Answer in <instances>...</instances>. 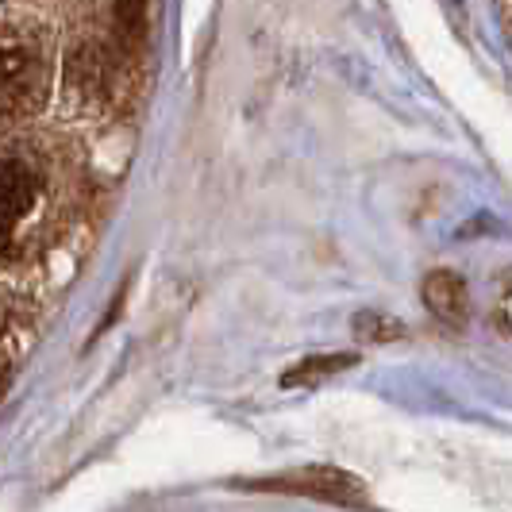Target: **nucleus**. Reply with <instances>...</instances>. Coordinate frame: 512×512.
<instances>
[{
  "label": "nucleus",
  "instance_id": "nucleus-5",
  "mask_svg": "<svg viewBox=\"0 0 512 512\" xmlns=\"http://www.w3.org/2000/svg\"><path fill=\"white\" fill-rule=\"evenodd\" d=\"M355 355H312V359L297 362L293 370H285L282 385L285 389H297V385H316L324 382V378H332L339 370H351L355 366Z\"/></svg>",
  "mask_w": 512,
  "mask_h": 512
},
{
  "label": "nucleus",
  "instance_id": "nucleus-3",
  "mask_svg": "<svg viewBox=\"0 0 512 512\" xmlns=\"http://www.w3.org/2000/svg\"><path fill=\"white\" fill-rule=\"evenodd\" d=\"M258 489H289V493H316L328 501H347L359 505L362 493L351 482V474H335V470H308V474H282L270 482H258Z\"/></svg>",
  "mask_w": 512,
  "mask_h": 512
},
{
  "label": "nucleus",
  "instance_id": "nucleus-1",
  "mask_svg": "<svg viewBox=\"0 0 512 512\" xmlns=\"http://www.w3.org/2000/svg\"><path fill=\"white\" fill-rule=\"evenodd\" d=\"M51 93V70L43 54L24 39H0V116L39 112Z\"/></svg>",
  "mask_w": 512,
  "mask_h": 512
},
{
  "label": "nucleus",
  "instance_id": "nucleus-4",
  "mask_svg": "<svg viewBox=\"0 0 512 512\" xmlns=\"http://www.w3.org/2000/svg\"><path fill=\"white\" fill-rule=\"evenodd\" d=\"M424 301L432 305L436 316H443L447 324H462L466 320V282L451 270H436L424 282Z\"/></svg>",
  "mask_w": 512,
  "mask_h": 512
},
{
  "label": "nucleus",
  "instance_id": "nucleus-7",
  "mask_svg": "<svg viewBox=\"0 0 512 512\" xmlns=\"http://www.w3.org/2000/svg\"><path fill=\"white\" fill-rule=\"evenodd\" d=\"M8 378H12V374H8V362L0 359V393H4V389H8Z\"/></svg>",
  "mask_w": 512,
  "mask_h": 512
},
{
  "label": "nucleus",
  "instance_id": "nucleus-8",
  "mask_svg": "<svg viewBox=\"0 0 512 512\" xmlns=\"http://www.w3.org/2000/svg\"><path fill=\"white\" fill-rule=\"evenodd\" d=\"M0 324H4V308H0Z\"/></svg>",
  "mask_w": 512,
  "mask_h": 512
},
{
  "label": "nucleus",
  "instance_id": "nucleus-6",
  "mask_svg": "<svg viewBox=\"0 0 512 512\" xmlns=\"http://www.w3.org/2000/svg\"><path fill=\"white\" fill-rule=\"evenodd\" d=\"M355 332H359L362 339H397L401 328H397L393 320H382V316H359V328H355Z\"/></svg>",
  "mask_w": 512,
  "mask_h": 512
},
{
  "label": "nucleus",
  "instance_id": "nucleus-2",
  "mask_svg": "<svg viewBox=\"0 0 512 512\" xmlns=\"http://www.w3.org/2000/svg\"><path fill=\"white\" fill-rule=\"evenodd\" d=\"M35 201V178L24 162L0 158V255L12 247V235Z\"/></svg>",
  "mask_w": 512,
  "mask_h": 512
}]
</instances>
